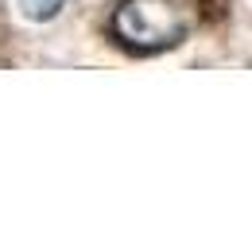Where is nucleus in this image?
Wrapping results in <instances>:
<instances>
[{
    "label": "nucleus",
    "mask_w": 252,
    "mask_h": 225,
    "mask_svg": "<svg viewBox=\"0 0 252 225\" xmlns=\"http://www.w3.org/2000/svg\"><path fill=\"white\" fill-rule=\"evenodd\" d=\"M202 20V0H121L113 12V43L128 55H163L187 43Z\"/></svg>",
    "instance_id": "1"
},
{
    "label": "nucleus",
    "mask_w": 252,
    "mask_h": 225,
    "mask_svg": "<svg viewBox=\"0 0 252 225\" xmlns=\"http://www.w3.org/2000/svg\"><path fill=\"white\" fill-rule=\"evenodd\" d=\"M16 12L32 24H47L63 12V0H16Z\"/></svg>",
    "instance_id": "2"
}]
</instances>
